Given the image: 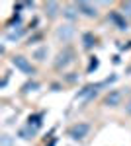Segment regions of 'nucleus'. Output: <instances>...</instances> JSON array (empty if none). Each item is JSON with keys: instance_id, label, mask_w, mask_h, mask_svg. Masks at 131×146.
Here are the masks:
<instances>
[{"instance_id": "9", "label": "nucleus", "mask_w": 131, "mask_h": 146, "mask_svg": "<svg viewBox=\"0 0 131 146\" xmlns=\"http://www.w3.org/2000/svg\"><path fill=\"white\" fill-rule=\"evenodd\" d=\"M45 10L49 12V16L53 18V16H57V12H59V4L57 2H49V4H45Z\"/></svg>"}, {"instance_id": "1", "label": "nucleus", "mask_w": 131, "mask_h": 146, "mask_svg": "<svg viewBox=\"0 0 131 146\" xmlns=\"http://www.w3.org/2000/svg\"><path fill=\"white\" fill-rule=\"evenodd\" d=\"M73 56H75V53L71 51V49H63L59 55H57V58H55V68H65L69 66L71 62H73Z\"/></svg>"}, {"instance_id": "18", "label": "nucleus", "mask_w": 131, "mask_h": 146, "mask_svg": "<svg viewBox=\"0 0 131 146\" xmlns=\"http://www.w3.org/2000/svg\"><path fill=\"white\" fill-rule=\"evenodd\" d=\"M125 109H127V113H129V115H131V101H129V103H127V105H125Z\"/></svg>"}, {"instance_id": "17", "label": "nucleus", "mask_w": 131, "mask_h": 146, "mask_svg": "<svg viewBox=\"0 0 131 146\" xmlns=\"http://www.w3.org/2000/svg\"><path fill=\"white\" fill-rule=\"evenodd\" d=\"M123 14L131 16V2H125V4H123Z\"/></svg>"}, {"instance_id": "13", "label": "nucleus", "mask_w": 131, "mask_h": 146, "mask_svg": "<svg viewBox=\"0 0 131 146\" xmlns=\"http://www.w3.org/2000/svg\"><path fill=\"white\" fill-rule=\"evenodd\" d=\"M92 43H94V37H92L90 33H86V35H84V47H86V49H90V47H92Z\"/></svg>"}, {"instance_id": "14", "label": "nucleus", "mask_w": 131, "mask_h": 146, "mask_svg": "<svg viewBox=\"0 0 131 146\" xmlns=\"http://www.w3.org/2000/svg\"><path fill=\"white\" fill-rule=\"evenodd\" d=\"M39 88V84L37 82H32V84H26L24 86V92H33V90H37Z\"/></svg>"}, {"instance_id": "2", "label": "nucleus", "mask_w": 131, "mask_h": 146, "mask_svg": "<svg viewBox=\"0 0 131 146\" xmlns=\"http://www.w3.org/2000/svg\"><path fill=\"white\" fill-rule=\"evenodd\" d=\"M12 64L18 68V70H22L24 74H33V72H35V70H33V66L30 64V60H28L26 56H20V55L14 56V58H12Z\"/></svg>"}, {"instance_id": "16", "label": "nucleus", "mask_w": 131, "mask_h": 146, "mask_svg": "<svg viewBox=\"0 0 131 146\" xmlns=\"http://www.w3.org/2000/svg\"><path fill=\"white\" fill-rule=\"evenodd\" d=\"M33 123V127H35V129H37V127H39V115H33V117H30V125Z\"/></svg>"}, {"instance_id": "8", "label": "nucleus", "mask_w": 131, "mask_h": 146, "mask_svg": "<svg viewBox=\"0 0 131 146\" xmlns=\"http://www.w3.org/2000/svg\"><path fill=\"white\" fill-rule=\"evenodd\" d=\"M47 53H49L47 47H39V49L33 53V58H37V60H45V58H47Z\"/></svg>"}, {"instance_id": "6", "label": "nucleus", "mask_w": 131, "mask_h": 146, "mask_svg": "<svg viewBox=\"0 0 131 146\" xmlns=\"http://www.w3.org/2000/svg\"><path fill=\"white\" fill-rule=\"evenodd\" d=\"M77 10L82 12V14L88 16V18H96V16H98V10H96L92 4H88V2H78V4H77Z\"/></svg>"}, {"instance_id": "7", "label": "nucleus", "mask_w": 131, "mask_h": 146, "mask_svg": "<svg viewBox=\"0 0 131 146\" xmlns=\"http://www.w3.org/2000/svg\"><path fill=\"white\" fill-rule=\"evenodd\" d=\"M96 88L98 86H86L82 92H78V96H77V100H84V98H90L92 94H96Z\"/></svg>"}, {"instance_id": "3", "label": "nucleus", "mask_w": 131, "mask_h": 146, "mask_svg": "<svg viewBox=\"0 0 131 146\" xmlns=\"http://www.w3.org/2000/svg\"><path fill=\"white\" fill-rule=\"evenodd\" d=\"M88 131H90V127H88L86 123H77V125H73V127H71L69 135L73 136L75 140H82V138L88 135Z\"/></svg>"}, {"instance_id": "4", "label": "nucleus", "mask_w": 131, "mask_h": 146, "mask_svg": "<svg viewBox=\"0 0 131 146\" xmlns=\"http://www.w3.org/2000/svg\"><path fill=\"white\" fill-rule=\"evenodd\" d=\"M73 37H75V27H73V25L65 23V25L57 27V39H59V41H65V43H69Z\"/></svg>"}, {"instance_id": "12", "label": "nucleus", "mask_w": 131, "mask_h": 146, "mask_svg": "<svg viewBox=\"0 0 131 146\" xmlns=\"http://www.w3.org/2000/svg\"><path fill=\"white\" fill-rule=\"evenodd\" d=\"M112 20H114V22L120 25V29H125V22L121 20V16H120V14H112Z\"/></svg>"}, {"instance_id": "11", "label": "nucleus", "mask_w": 131, "mask_h": 146, "mask_svg": "<svg viewBox=\"0 0 131 146\" xmlns=\"http://www.w3.org/2000/svg\"><path fill=\"white\" fill-rule=\"evenodd\" d=\"M0 146H14V140H12V136L2 135V136H0Z\"/></svg>"}, {"instance_id": "10", "label": "nucleus", "mask_w": 131, "mask_h": 146, "mask_svg": "<svg viewBox=\"0 0 131 146\" xmlns=\"http://www.w3.org/2000/svg\"><path fill=\"white\" fill-rule=\"evenodd\" d=\"M22 33H24V29H22V27H18V29H14V31H10V33L6 35V39H8V41L20 39V37H22Z\"/></svg>"}, {"instance_id": "15", "label": "nucleus", "mask_w": 131, "mask_h": 146, "mask_svg": "<svg viewBox=\"0 0 131 146\" xmlns=\"http://www.w3.org/2000/svg\"><path fill=\"white\" fill-rule=\"evenodd\" d=\"M65 16L69 18V20H75V18H77V14H75V10H73V8H67V10H65Z\"/></svg>"}, {"instance_id": "5", "label": "nucleus", "mask_w": 131, "mask_h": 146, "mask_svg": "<svg viewBox=\"0 0 131 146\" xmlns=\"http://www.w3.org/2000/svg\"><path fill=\"white\" fill-rule=\"evenodd\" d=\"M104 103L108 105V107H118L121 103V92H118V90H112L106 96V100H104Z\"/></svg>"}]
</instances>
